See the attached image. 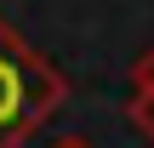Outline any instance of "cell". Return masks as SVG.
I'll return each instance as SVG.
<instances>
[{
  "label": "cell",
  "mask_w": 154,
  "mask_h": 148,
  "mask_svg": "<svg viewBox=\"0 0 154 148\" xmlns=\"http://www.w3.org/2000/svg\"><path fill=\"white\" fill-rule=\"evenodd\" d=\"M63 97H69L63 74L0 17V148L29 143L63 108Z\"/></svg>",
  "instance_id": "cell-1"
},
{
  "label": "cell",
  "mask_w": 154,
  "mask_h": 148,
  "mask_svg": "<svg viewBox=\"0 0 154 148\" xmlns=\"http://www.w3.org/2000/svg\"><path fill=\"white\" fill-rule=\"evenodd\" d=\"M126 120H131V125H137V131L154 143V91H131V103H126Z\"/></svg>",
  "instance_id": "cell-2"
},
{
  "label": "cell",
  "mask_w": 154,
  "mask_h": 148,
  "mask_svg": "<svg viewBox=\"0 0 154 148\" xmlns=\"http://www.w3.org/2000/svg\"><path fill=\"white\" fill-rule=\"evenodd\" d=\"M131 91H154V46L137 51V63H131Z\"/></svg>",
  "instance_id": "cell-3"
},
{
  "label": "cell",
  "mask_w": 154,
  "mask_h": 148,
  "mask_svg": "<svg viewBox=\"0 0 154 148\" xmlns=\"http://www.w3.org/2000/svg\"><path fill=\"white\" fill-rule=\"evenodd\" d=\"M51 148H97V143H91V137H57Z\"/></svg>",
  "instance_id": "cell-4"
}]
</instances>
